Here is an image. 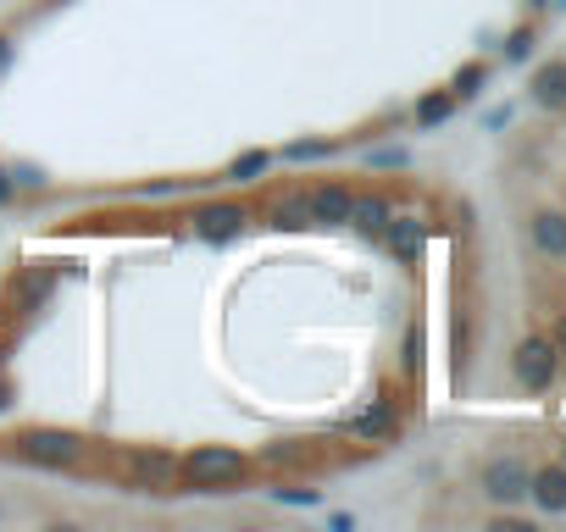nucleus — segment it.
<instances>
[{"label": "nucleus", "mask_w": 566, "mask_h": 532, "mask_svg": "<svg viewBox=\"0 0 566 532\" xmlns=\"http://www.w3.org/2000/svg\"><path fill=\"white\" fill-rule=\"evenodd\" d=\"M178 466H184V488H195V493H228L250 477V455L233 444H200Z\"/></svg>", "instance_id": "obj_1"}, {"label": "nucleus", "mask_w": 566, "mask_h": 532, "mask_svg": "<svg viewBox=\"0 0 566 532\" xmlns=\"http://www.w3.org/2000/svg\"><path fill=\"white\" fill-rule=\"evenodd\" d=\"M12 455L29 460V466H51V471H67L84 460V438L67 433V427H29L12 438Z\"/></svg>", "instance_id": "obj_2"}, {"label": "nucleus", "mask_w": 566, "mask_h": 532, "mask_svg": "<svg viewBox=\"0 0 566 532\" xmlns=\"http://www.w3.org/2000/svg\"><path fill=\"white\" fill-rule=\"evenodd\" d=\"M555 366H560V350H555L549 339H522V344H516V355H511L516 383H522V389H533V394H544V389L555 383Z\"/></svg>", "instance_id": "obj_3"}, {"label": "nucleus", "mask_w": 566, "mask_h": 532, "mask_svg": "<svg viewBox=\"0 0 566 532\" xmlns=\"http://www.w3.org/2000/svg\"><path fill=\"white\" fill-rule=\"evenodd\" d=\"M128 477H134L139 488H150V493H172V488L184 482V466H178V455H167V449H134V455H128Z\"/></svg>", "instance_id": "obj_4"}, {"label": "nucleus", "mask_w": 566, "mask_h": 532, "mask_svg": "<svg viewBox=\"0 0 566 532\" xmlns=\"http://www.w3.org/2000/svg\"><path fill=\"white\" fill-rule=\"evenodd\" d=\"M527 466L516 460V455H500V460H489L483 466V493L494 499V504H516V499H527Z\"/></svg>", "instance_id": "obj_5"}, {"label": "nucleus", "mask_w": 566, "mask_h": 532, "mask_svg": "<svg viewBox=\"0 0 566 532\" xmlns=\"http://www.w3.org/2000/svg\"><path fill=\"white\" fill-rule=\"evenodd\" d=\"M244 222H250V211L233 205V200H217V205H200V211H195V233H200L206 244H228V238H239Z\"/></svg>", "instance_id": "obj_6"}, {"label": "nucleus", "mask_w": 566, "mask_h": 532, "mask_svg": "<svg viewBox=\"0 0 566 532\" xmlns=\"http://www.w3.org/2000/svg\"><path fill=\"white\" fill-rule=\"evenodd\" d=\"M345 433H350V438H367V444L395 438V433H400V411H395V400H373L367 411L345 416Z\"/></svg>", "instance_id": "obj_7"}, {"label": "nucleus", "mask_w": 566, "mask_h": 532, "mask_svg": "<svg viewBox=\"0 0 566 532\" xmlns=\"http://www.w3.org/2000/svg\"><path fill=\"white\" fill-rule=\"evenodd\" d=\"M350 189L345 183H317L312 194H306V205H312V222H323V227H345L350 222Z\"/></svg>", "instance_id": "obj_8"}, {"label": "nucleus", "mask_w": 566, "mask_h": 532, "mask_svg": "<svg viewBox=\"0 0 566 532\" xmlns=\"http://www.w3.org/2000/svg\"><path fill=\"white\" fill-rule=\"evenodd\" d=\"M527 499L544 510V515H566V466H544L527 477Z\"/></svg>", "instance_id": "obj_9"}, {"label": "nucleus", "mask_w": 566, "mask_h": 532, "mask_svg": "<svg viewBox=\"0 0 566 532\" xmlns=\"http://www.w3.org/2000/svg\"><path fill=\"white\" fill-rule=\"evenodd\" d=\"M389 216H395V211H389V200H384V194H356V200H350V227H356V233H367V238H384Z\"/></svg>", "instance_id": "obj_10"}, {"label": "nucleus", "mask_w": 566, "mask_h": 532, "mask_svg": "<svg viewBox=\"0 0 566 532\" xmlns=\"http://www.w3.org/2000/svg\"><path fill=\"white\" fill-rule=\"evenodd\" d=\"M422 238H428V227H422L417 216H389V227H384V244H389L406 266L422 255Z\"/></svg>", "instance_id": "obj_11"}, {"label": "nucleus", "mask_w": 566, "mask_h": 532, "mask_svg": "<svg viewBox=\"0 0 566 532\" xmlns=\"http://www.w3.org/2000/svg\"><path fill=\"white\" fill-rule=\"evenodd\" d=\"M533 244H538V255L566 260V216L560 211H538L533 216Z\"/></svg>", "instance_id": "obj_12"}, {"label": "nucleus", "mask_w": 566, "mask_h": 532, "mask_svg": "<svg viewBox=\"0 0 566 532\" xmlns=\"http://www.w3.org/2000/svg\"><path fill=\"white\" fill-rule=\"evenodd\" d=\"M266 172H272V150H261V145H255V150H239V156L228 161V172H222V178H228V183H261Z\"/></svg>", "instance_id": "obj_13"}, {"label": "nucleus", "mask_w": 566, "mask_h": 532, "mask_svg": "<svg viewBox=\"0 0 566 532\" xmlns=\"http://www.w3.org/2000/svg\"><path fill=\"white\" fill-rule=\"evenodd\" d=\"M533 100L538 106H566V62H544L533 73Z\"/></svg>", "instance_id": "obj_14"}, {"label": "nucleus", "mask_w": 566, "mask_h": 532, "mask_svg": "<svg viewBox=\"0 0 566 532\" xmlns=\"http://www.w3.org/2000/svg\"><path fill=\"white\" fill-rule=\"evenodd\" d=\"M266 222H272V227H290V233H295V227H312V205H306V194L277 200V205L266 211Z\"/></svg>", "instance_id": "obj_15"}, {"label": "nucleus", "mask_w": 566, "mask_h": 532, "mask_svg": "<svg viewBox=\"0 0 566 532\" xmlns=\"http://www.w3.org/2000/svg\"><path fill=\"white\" fill-rule=\"evenodd\" d=\"M450 111H455V95L450 89H433V95L417 100V128H439V123H450Z\"/></svg>", "instance_id": "obj_16"}, {"label": "nucleus", "mask_w": 566, "mask_h": 532, "mask_svg": "<svg viewBox=\"0 0 566 532\" xmlns=\"http://www.w3.org/2000/svg\"><path fill=\"white\" fill-rule=\"evenodd\" d=\"M483 84H489V67H483V62H467V67L450 78V95H455V100H472V95H483Z\"/></svg>", "instance_id": "obj_17"}, {"label": "nucleus", "mask_w": 566, "mask_h": 532, "mask_svg": "<svg viewBox=\"0 0 566 532\" xmlns=\"http://www.w3.org/2000/svg\"><path fill=\"white\" fill-rule=\"evenodd\" d=\"M261 460H266V466H306V460H312V449H306L301 438H283V444L261 449Z\"/></svg>", "instance_id": "obj_18"}, {"label": "nucleus", "mask_w": 566, "mask_h": 532, "mask_svg": "<svg viewBox=\"0 0 566 532\" xmlns=\"http://www.w3.org/2000/svg\"><path fill=\"white\" fill-rule=\"evenodd\" d=\"M272 499H277V504H301V510H317V504H323V488H295V482H290V488H272Z\"/></svg>", "instance_id": "obj_19"}, {"label": "nucleus", "mask_w": 566, "mask_h": 532, "mask_svg": "<svg viewBox=\"0 0 566 532\" xmlns=\"http://www.w3.org/2000/svg\"><path fill=\"white\" fill-rule=\"evenodd\" d=\"M317 156H328V139H295L283 150V161H317Z\"/></svg>", "instance_id": "obj_20"}, {"label": "nucleus", "mask_w": 566, "mask_h": 532, "mask_svg": "<svg viewBox=\"0 0 566 532\" xmlns=\"http://www.w3.org/2000/svg\"><path fill=\"white\" fill-rule=\"evenodd\" d=\"M527 56H533V29H516L505 40V62H527Z\"/></svg>", "instance_id": "obj_21"}, {"label": "nucleus", "mask_w": 566, "mask_h": 532, "mask_svg": "<svg viewBox=\"0 0 566 532\" xmlns=\"http://www.w3.org/2000/svg\"><path fill=\"white\" fill-rule=\"evenodd\" d=\"M367 161H373V167H406V161H411V156H406V150H400V145H384V150H373V156H367Z\"/></svg>", "instance_id": "obj_22"}, {"label": "nucleus", "mask_w": 566, "mask_h": 532, "mask_svg": "<svg viewBox=\"0 0 566 532\" xmlns=\"http://www.w3.org/2000/svg\"><path fill=\"white\" fill-rule=\"evenodd\" d=\"M417 366H422V333L411 328L406 333V372H417Z\"/></svg>", "instance_id": "obj_23"}, {"label": "nucleus", "mask_w": 566, "mask_h": 532, "mask_svg": "<svg viewBox=\"0 0 566 532\" xmlns=\"http://www.w3.org/2000/svg\"><path fill=\"white\" fill-rule=\"evenodd\" d=\"M12 194H18V183H12V167H0V205H12Z\"/></svg>", "instance_id": "obj_24"}, {"label": "nucleus", "mask_w": 566, "mask_h": 532, "mask_svg": "<svg viewBox=\"0 0 566 532\" xmlns=\"http://www.w3.org/2000/svg\"><path fill=\"white\" fill-rule=\"evenodd\" d=\"M328 526H334V532H356V515H350V510H334Z\"/></svg>", "instance_id": "obj_25"}, {"label": "nucleus", "mask_w": 566, "mask_h": 532, "mask_svg": "<svg viewBox=\"0 0 566 532\" xmlns=\"http://www.w3.org/2000/svg\"><path fill=\"white\" fill-rule=\"evenodd\" d=\"M7 67H12V40L0 34V73H7Z\"/></svg>", "instance_id": "obj_26"}, {"label": "nucleus", "mask_w": 566, "mask_h": 532, "mask_svg": "<svg viewBox=\"0 0 566 532\" xmlns=\"http://www.w3.org/2000/svg\"><path fill=\"white\" fill-rule=\"evenodd\" d=\"M0 411H12V383L0 377Z\"/></svg>", "instance_id": "obj_27"}, {"label": "nucleus", "mask_w": 566, "mask_h": 532, "mask_svg": "<svg viewBox=\"0 0 566 532\" xmlns=\"http://www.w3.org/2000/svg\"><path fill=\"white\" fill-rule=\"evenodd\" d=\"M549 344H555V350H566V322H560V333H555V339H549Z\"/></svg>", "instance_id": "obj_28"}, {"label": "nucleus", "mask_w": 566, "mask_h": 532, "mask_svg": "<svg viewBox=\"0 0 566 532\" xmlns=\"http://www.w3.org/2000/svg\"><path fill=\"white\" fill-rule=\"evenodd\" d=\"M527 7H533V12H544V7H549V0H527Z\"/></svg>", "instance_id": "obj_29"}, {"label": "nucleus", "mask_w": 566, "mask_h": 532, "mask_svg": "<svg viewBox=\"0 0 566 532\" xmlns=\"http://www.w3.org/2000/svg\"><path fill=\"white\" fill-rule=\"evenodd\" d=\"M0 366H7V350H0Z\"/></svg>", "instance_id": "obj_30"}, {"label": "nucleus", "mask_w": 566, "mask_h": 532, "mask_svg": "<svg viewBox=\"0 0 566 532\" xmlns=\"http://www.w3.org/2000/svg\"><path fill=\"white\" fill-rule=\"evenodd\" d=\"M555 7H566V0H555Z\"/></svg>", "instance_id": "obj_31"}]
</instances>
